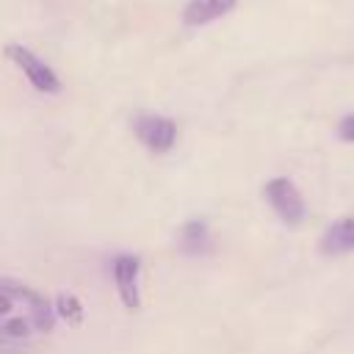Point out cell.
Returning a JSON list of instances; mask_svg holds the SVG:
<instances>
[{
    "label": "cell",
    "mask_w": 354,
    "mask_h": 354,
    "mask_svg": "<svg viewBox=\"0 0 354 354\" xmlns=\"http://www.w3.org/2000/svg\"><path fill=\"white\" fill-rule=\"evenodd\" d=\"M263 196L268 199L271 210L279 216L282 224L299 227V224L304 221L307 207H304L301 191L296 188L293 180H288V177H271V180L266 183V188H263Z\"/></svg>",
    "instance_id": "1"
},
{
    "label": "cell",
    "mask_w": 354,
    "mask_h": 354,
    "mask_svg": "<svg viewBox=\"0 0 354 354\" xmlns=\"http://www.w3.org/2000/svg\"><path fill=\"white\" fill-rule=\"evenodd\" d=\"M133 133L152 155H166L177 141V124L158 113H138L133 119Z\"/></svg>",
    "instance_id": "2"
},
{
    "label": "cell",
    "mask_w": 354,
    "mask_h": 354,
    "mask_svg": "<svg viewBox=\"0 0 354 354\" xmlns=\"http://www.w3.org/2000/svg\"><path fill=\"white\" fill-rule=\"evenodd\" d=\"M6 55L22 69V75L30 80V86H33L36 91H41V94H58V91H61L58 75H55L33 50H28V47H22V44H8V47H6Z\"/></svg>",
    "instance_id": "3"
},
{
    "label": "cell",
    "mask_w": 354,
    "mask_h": 354,
    "mask_svg": "<svg viewBox=\"0 0 354 354\" xmlns=\"http://www.w3.org/2000/svg\"><path fill=\"white\" fill-rule=\"evenodd\" d=\"M0 290H8L17 301H22V307L28 310V315H30L36 332H53V326H55V307H50V301H47L41 293H36V290L28 288V285L11 282V279H6V277L0 279Z\"/></svg>",
    "instance_id": "4"
},
{
    "label": "cell",
    "mask_w": 354,
    "mask_h": 354,
    "mask_svg": "<svg viewBox=\"0 0 354 354\" xmlns=\"http://www.w3.org/2000/svg\"><path fill=\"white\" fill-rule=\"evenodd\" d=\"M113 285L127 310H141V290H138V274H141V260L136 254H116L111 263Z\"/></svg>",
    "instance_id": "5"
},
{
    "label": "cell",
    "mask_w": 354,
    "mask_h": 354,
    "mask_svg": "<svg viewBox=\"0 0 354 354\" xmlns=\"http://www.w3.org/2000/svg\"><path fill=\"white\" fill-rule=\"evenodd\" d=\"M318 249L326 257H337V254L354 252V216H343V218L332 221L324 230V235L318 241Z\"/></svg>",
    "instance_id": "6"
},
{
    "label": "cell",
    "mask_w": 354,
    "mask_h": 354,
    "mask_svg": "<svg viewBox=\"0 0 354 354\" xmlns=\"http://www.w3.org/2000/svg\"><path fill=\"white\" fill-rule=\"evenodd\" d=\"M177 249L188 257H199L213 252V238H210V227L205 218H188L180 232H177Z\"/></svg>",
    "instance_id": "7"
},
{
    "label": "cell",
    "mask_w": 354,
    "mask_h": 354,
    "mask_svg": "<svg viewBox=\"0 0 354 354\" xmlns=\"http://www.w3.org/2000/svg\"><path fill=\"white\" fill-rule=\"evenodd\" d=\"M235 3L238 0H188L185 8H183V22L191 25V28L216 22L224 14H230L235 8Z\"/></svg>",
    "instance_id": "8"
},
{
    "label": "cell",
    "mask_w": 354,
    "mask_h": 354,
    "mask_svg": "<svg viewBox=\"0 0 354 354\" xmlns=\"http://www.w3.org/2000/svg\"><path fill=\"white\" fill-rule=\"evenodd\" d=\"M55 315L64 318L69 326H77L83 321V301L77 296H72V293H61L55 299Z\"/></svg>",
    "instance_id": "9"
},
{
    "label": "cell",
    "mask_w": 354,
    "mask_h": 354,
    "mask_svg": "<svg viewBox=\"0 0 354 354\" xmlns=\"http://www.w3.org/2000/svg\"><path fill=\"white\" fill-rule=\"evenodd\" d=\"M30 329H36L33 321H30V315H3V321H0V332H3V337H11V340L28 337Z\"/></svg>",
    "instance_id": "10"
},
{
    "label": "cell",
    "mask_w": 354,
    "mask_h": 354,
    "mask_svg": "<svg viewBox=\"0 0 354 354\" xmlns=\"http://www.w3.org/2000/svg\"><path fill=\"white\" fill-rule=\"evenodd\" d=\"M337 136H340V141L354 144V113H348L337 122Z\"/></svg>",
    "instance_id": "11"
}]
</instances>
